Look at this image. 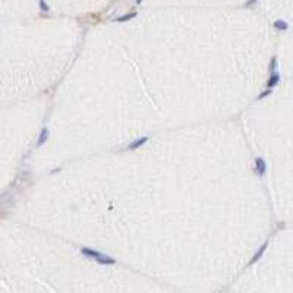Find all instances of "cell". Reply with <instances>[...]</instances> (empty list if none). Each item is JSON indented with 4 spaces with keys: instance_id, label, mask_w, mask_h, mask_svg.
Instances as JSON below:
<instances>
[{
    "instance_id": "1",
    "label": "cell",
    "mask_w": 293,
    "mask_h": 293,
    "mask_svg": "<svg viewBox=\"0 0 293 293\" xmlns=\"http://www.w3.org/2000/svg\"><path fill=\"white\" fill-rule=\"evenodd\" d=\"M82 254L86 255V257L94 258L95 261L100 262V264H114V262H116V259H113V258H110V257H106L103 254L97 252V251H92V249H88V248H82Z\"/></svg>"
},
{
    "instance_id": "2",
    "label": "cell",
    "mask_w": 293,
    "mask_h": 293,
    "mask_svg": "<svg viewBox=\"0 0 293 293\" xmlns=\"http://www.w3.org/2000/svg\"><path fill=\"white\" fill-rule=\"evenodd\" d=\"M255 170H257V173H258L259 176H262L264 173H265L267 164H265V161H264L261 157H258L257 160H255Z\"/></svg>"
},
{
    "instance_id": "3",
    "label": "cell",
    "mask_w": 293,
    "mask_h": 293,
    "mask_svg": "<svg viewBox=\"0 0 293 293\" xmlns=\"http://www.w3.org/2000/svg\"><path fill=\"white\" fill-rule=\"evenodd\" d=\"M279 82H280V75L277 72H274V73H271V76L268 78V81H267V86H268V88H273V86H275Z\"/></svg>"
},
{
    "instance_id": "4",
    "label": "cell",
    "mask_w": 293,
    "mask_h": 293,
    "mask_svg": "<svg viewBox=\"0 0 293 293\" xmlns=\"http://www.w3.org/2000/svg\"><path fill=\"white\" fill-rule=\"evenodd\" d=\"M274 28L275 29H279V31H286L289 28L287 22L286 21H281V19H279V21H275L274 22Z\"/></svg>"
},
{
    "instance_id": "5",
    "label": "cell",
    "mask_w": 293,
    "mask_h": 293,
    "mask_svg": "<svg viewBox=\"0 0 293 293\" xmlns=\"http://www.w3.org/2000/svg\"><path fill=\"white\" fill-rule=\"evenodd\" d=\"M267 245H268V243H267V242H265V243H264V245H262V246H261V248H259V249H258V252H257V254H255V255H254V258H252V261H251V262H257V261H258V259H259V258H261V257H262V254H264V252H265V248H267Z\"/></svg>"
},
{
    "instance_id": "6",
    "label": "cell",
    "mask_w": 293,
    "mask_h": 293,
    "mask_svg": "<svg viewBox=\"0 0 293 293\" xmlns=\"http://www.w3.org/2000/svg\"><path fill=\"white\" fill-rule=\"evenodd\" d=\"M145 142H147V138H139V139H136L133 144H131L128 148L129 149H135V148H138V147H141V145H144Z\"/></svg>"
},
{
    "instance_id": "7",
    "label": "cell",
    "mask_w": 293,
    "mask_h": 293,
    "mask_svg": "<svg viewBox=\"0 0 293 293\" xmlns=\"http://www.w3.org/2000/svg\"><path fill=\"white\" fill-rule=\"evenodd\" d=\"M275 69H277V59L273 57L270 62V66H268V71H270V73H274Z\"/></svg>"
},
{
    "instance_id": "8",
    "label": "cell",
    "mask_w": 293,
    "mask_h": 293,
    "mask_svg": "<svg viewBox=\"0 0 293 293\" xmlns=\"http://www.w3.org/2000/svg\"><path fill=\"white\" fill-rule=\"evenodd\" d=\"M45 139H47V129H43V133H41L40 139H38V145L44 144V141H45Z\"/></svg>"
},
{
    "instance_id": "9",
    "label": "cell",
    "mask_w": 293,
    "mask_h": 293,
    "mask_svg": "<svg viewBox=\"0 0 293 293\" xmlns=\"http://www.w3.org/2000/svg\"><path fill=\"white\" fill-rule=\"evenodd\" d=\"M133 16H135V13H129V15H126V16H122V18H117L116 21H117V22H123V21H128V19L133 18Z\"/></svg>"
},
{
    "instance_id": "10",
    "label": "cell",
    "mask_w": 293,
    "mask_h": 293,
    "mask_svg": "<svg viewBox=\"0 0 293 293\" xmlns=\"http://www.w3.org/2000/svg\"><path fill=\"white\" fill-rule=\"evenodd\" d=\"M271 94V90L268 88L267 91H264V92H261V94L258 95V100H261V98H264V97H267V95H270Z\"/></svg>"
},
{
    "instance_id": "11",
    "label": "cell",
    "mask_w": 293,
    "mask_h": 293,
    "mask_svg": "<svg viewBox=\"0 0 293 293\" xmlns=\"http://www.w3.org/2000/svg\"><path fill=\"white\" fill-rule=\"evenodd\" d=\"M40 3H41V9L44 10V12H47V10H49V8H47V6H45V3H44V0H41Z\"/></svg>"
},
{
    "instance_id": "12",
    "label": "cell",
    "mask_w": 293,
    "mask_h": 293,
    "mask_svg": "<svg viewBox=\"0 0 293 293\" xmlns=\"http://www.w3.org/2000/svg\"><path fill=\"white\" fill-rule=\"evenodd\" d=\"M255 2H257V0H248V3L245 5V8H249V6H252L254 3H255Z\"/></svg>"
},
{
    "instance_id": "13",
    "label": "cell",
    "mask_w": 293,
    "mask_h": 293,
    "mask_svg": "<svg viewBox=\"0 0 293 293\" xmlns=\"http://www.w3.org/2000/svg\"><path fill=\"white\" fill-rule=\"evenodd\" d=\"M136 3H141V0H136Z\"/></svg>"
}]
</instances>
